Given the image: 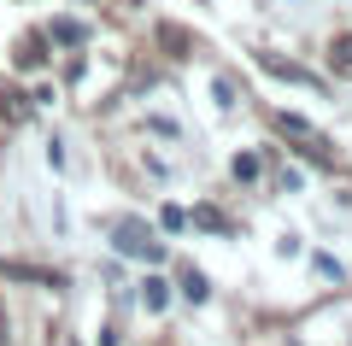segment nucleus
<instances>
[{
  "mask_svg": "<svg viewBox=\"0 0 352 346\" xmlns=\"http://www.w3.org/2000/svg\"><path fill=\"white\" fill-rule=\"evenodd\" d=\"M270 124H276L282 136L294 141V153H300V159H311V164H335V147H329V136H317L305 118H294V111H276Z\"/></svg>",
  "mask_w": 352,
  "mask_h": 346,
  "instance_id": "1",
  "label": "nucleus"
},
{
  "mask_svg": "<svg viewBox=\"0 0 352 346\" xmlns=\"http://www.w3.org/2000/svg\"><path fill=\"white\" fill-rule=\"evenodd\" d=\"M112 247L124 252V259H141V264H164V247L153 241V229L141 217H124L118 223V235H112Z\"/></svg>",
  "mask_w": 352,
  "mask_h": 346,
  "instance_id": "2",
  "label": "nucleus"
},
{
  "mask_svg": "<svg viewBox=\"0 0 352 346\" xmlns=\"http://www.w3.org/2000/svg\"><path fill=\"white\" fill-rule=\"evenodd\" d=\"M264 71H270V76H282V83H300V88H311V94H323V76L300 71V65H288V59H264Z\"/></svg>",
  "mask_w": 352,
  "mask_h": 346,
  "instance_id": "3",
  "label": "nucleus"
},
{
  "mask_svg": "<svg viewBox=\"0 0 352 346\" xmlns=\"http://www.w3.org/2000/svg\"><path fill=\"white\" fill-rule=\"evenodd\" d=\"M18 65H24V71H41V65H47V36H41V30H30L24 41H18V53H12Z\"/></svg>",
  "mask_w": 352,
  "mask_h": 346,
  "instance_id": "4",
  "label": "nucleus"
},
{
  "mask_svg": "<svg viewBox=\"0 0 352 346\" xmlns=\"http://www.w3.org/2000/svg\"><path fill=\"white\" fill-rule=\"evenodd\" d=\"M141 305H147V311H164V305H170V282H159V276L141 282Z\"/></svg>",
  "mask_w": 352,
  "mask_h": 346,
  "instance_id": "5",
  "label": "nucleus"
},
{
  "mask_svg": "<svg viewBox=\"0 0 352 346\" xmlns=\"http://www.w3.org/2000/svg\"><path fill=\"white\" fill-rule=\"evenodd\" d=\"M182 294H188L194 305H206V294H212V288H206V276L194 270V264H182Z\"/></svg>",
  "mask_w": 352,
  "mask_h": 346,
  "instance_id": "6",
  "label": "nucleus"
},
{
  "mask_svg": "<svg viewBox=\"0 0 352 346\" xmlns=\"http://www.w3.org/2000/svg\"><path fill=\"white\" fill-rule=\"evenodd\" d=\"M329 65H335V71H352V36H335V47H329Z\"/></svg>",
  "mask_w": 352,
  "mask_h": 346,
  "instance_id": "7",
  "label": "nucleus"
},
{
  "mask_svg": "<svg viewBox=\"0 0 352 346\" xmlns=\"http://www.w3.org/2000/svg\"><path fill=\"white\" fill-rule=\"evenodd\" d=\"M258 171H264L258 153H241V159H235V182H258Z\"/></svg>",
  "mask_w": 352,
  "mask_h": 346,
  "instance_id": "8",
  "label": "nucleus"
},
{
  "mask_svg": "<svg viewBox=\"0 0 352 346\" xmlns=\"http://www.w3.org/2000/svg\"><path fill=\"white\" fill-rule=\"evenodd\" d=\"M47 36H53V41H82V24H76V18H53Z\"/></svg>",
  "mask_w": 352,
  "mask_h": 346,
  "instance_id": "9",
  "label": "nucleus"
},
{
  "mask_svg": "<svg viewBox=\"0 0 352 346\" xmlns=\"http://www.w3.org/2000/svg\"><path fill=\"white\" fill-rule=\"evenodd\" d=\"M212 94H217V106H235V94H241V88H235V76H217V83H212Z\"/></svg>",
  "mask_w": 352,
  "mask_h": 346,
  "instance_id": "10",
  "label": "nucleus"
},
{
  "mask_svg": "<svg viewBox=\"0 0 352 346\" xmlns=\"http://www.w3.org/2000/svg\"><path fill=\"white\" fill-rule=\"evenodd\" d=\"M194 223H200V229H223V217H217L212 206H200V211H194Z\"/></svg>",
  "mask_w": 352,
  "mask_h": 346,
  "instance_id": "11",
  "label": "nucleus"
}]
</instances>
